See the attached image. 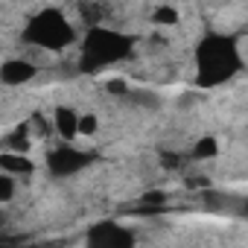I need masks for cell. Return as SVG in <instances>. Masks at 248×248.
<instances>
[{
  "mask_svg": "<svg viewBox=\"0 0 248 248\" xmlns=\"http://www.w3.org/2000/svg\"><path fill=\"white\" fill-rule=\"evenodd\" d=\"M242 41L210 35L199 47V82L204 85H222L242 67Z\"/></svg>",
  "mask_w": 248,
  "mask_h": 248,
  "instance_id": "6da1fadb",
  "label": "cell"
},
{
  "mask_svg": "<svg viewBox=\"0 0 248 248\" xmlns=\"http://www.w3.org/2000/svg\"><path fill=\"white\" fill-rule=\"evenodd\" d=\"M24 38L30 44H38L41 50H62V47L76 41V30L70 27V21L62 12L47 9V12H38V15L30 18V24L24 30Z\"/></svg>",
  "mask_w": 248,
  "mask_h": 248,
  "instance_id": "7a4b0ae2",
  "label": "cell"
},
{
  "mask_svg": "<svg viewBox=\"0 0 248 248\" xmlns=\"http://www.w3.org/2000/svg\"><path fill=\"white\" fill-rule=\"evenodd\" d=\"M132 50V41L120 32H111V30H91L88 38H85V50H82V67H105V64H114L120 59H126Z\"/></svg>",
  "mask_w": 248,
  "mask_h": 248,
  "instance_id": "3957f363",
  "label": "cell"
},
{
  "mask_svg": "<svg viewBox=\"0 0 248 248\" xmlns=\"http://www.w3.org/2000/svg\"><path fill=\"white\" fill-rule=\"evenodd\" d=\"M91 164V155L88 152H79L73 149L70 143H62L59 149H53L47 155V167L56 178H67V175H76L79 170H85Z\"/></svg>",
  "mask_w": 248,
  "mask_h": 248,
  "instance_id": "277c9868",
  "label": "cell"
},
{
  "mask_svg": "<svg viewBox=\"0 0 248 248\" xmlns=\"http://www.w3.org/2000/svg\"><path fill=\"white\" fill-rule=\"evenodd\" d=\"M85 242H88V245L123 248V245H132V242H135V233L126 231L123 225H114V222H99V225H93V228L85 233Z\"/></svg>",
  "mask_w": 248,
  "mask_h": 248,
  "instance_id": "5b68a950",
  "label": "cell"
},
{
  "mask_svg": "<svg viewBox=\"0 0 248 248\" xmlns=\"http://www.w3.org/2000/svg\"><path fill=\"white\" fill-rule=\"evenodd\" d=\"M38 76V67L27 59H9L0 64V82L3 85H27Z\"/></svg>",
  "mask_w": 248,
  "mask_h": 248,
  "instance_id": "8992f818",
  "label": "cell"
},
{
  "mask_svg": "<svg viewBox=\"0 0 248 248\" xmlns=\"http://www.w3.org/2000/svg\"><path fill=\"white\" fill-rule=\"evenodd\" d=\"M53 132L64 140V143H70V140H76L79 138V114L70 108V105H59L56 111H53Z\"/></svg>",
  "mask_w": 248,
  "mask_h": 248,
  "instance_id": "52a82bcc",
  "label": "cell"
},
{
  "mask_svg": "<svg viewBox=\"0 0 248 248\" xmlns=\"http://www.w3.org/2000/svg\"><path fill=\"white\" fill-rule=\"evenodd\" d=\"M0 172H6L12 178H24V175H32L35 172V164L27 158V152H3L0 155Z\"/></svg>",
  "mask_w": 248,
  "mask_h": 248,
  "instance_id": "ba28073f",
  "label": "cell"
},
{
  "mask_svg": "<svg viewBox=\"0 0 248 248\" xmlns=\"http://www.w3.org/2000/svg\"><path fill=\"white\" fill-rule=\"evenodd\" d=\"M3 146H6L9 152H30V146H32V135H30V129H27V123H24V126H18L15 132H9V135L3 138Z\"/></svg>",
  "mask_w": 248,
  "mask_h": 248,
  "instance_id": "9c48e42d",
  "label": "cell"
},
{
  "mask_svg": "<svg viewBox=\"0 0 248 248\" xmlns=\"http://www.w3.org/2000/svg\"><path fill=\"white\" fill-rule=\"evenodd\" d=\"M219 155V140L216 138H199L193 146V158L196 161H213Z\"/></svg>",
  "mask_w": 248,
  "mask_h": 248,
  "instance_id": "30bf717a",
  "label": "cell"
},
{
  "mask_svg": "<svg viewBox=\"0 0 248 248\" xmlns=\"http://www.w3.org/2000/svg\"><path fill=\"white\" fill-rule=\"evenodd\" d=\"M27 129H30V135H32V140L38 138V140H44L50 132H53V123L44 117V114H32L30 120H27Z\"/></svg>",
  "mask_w": 248,
  "mask_h": 248,
  "instance_id": "8fae6325",
  "label": "cell"
},
{
  "mask_svg": "<svg viewBox=\"0 0 248 248\" xmlns=\"http://www.w3.org/2000/svg\"><path fill=\"white\" fill-rule=\"evenodd\" d=\"M152 24L155 27H175L178 24V9H172V6H155Z\"/></svg>",
  "mask_w": 248,
  "mask_h": 248,
  "instance_id": "7c38bea8",
  "label": "cell"
},
{
  "mask_svg": "<svg viewBox=\"0 0 248 248\" xmlns=\"http://www.w3.org/2000/svg\"><path fill=\"white\" fill-rule=\"evenodd\" d=\"M79 135L82 138H93L96 132H99V120L93 117V114H79Z\"/></svg>",
  "mask_w": 248,
  "mask_h": 248,
  "instance_id": "4fadbf2b",
  "label": "cell"
},
{
  "mask_svg": "<svg viewBox=\"0 0 248 248\" xmlns=\"http://www.w3.org/2000/svg\"><path fill=\"white\" fill-rule=\"evenodd\" d=\"M12 196H15V178L6 175V172H0V204L9 202Z\"/></svg>",
  "mask_w": 248,
  "mask_h": 248,
  "instance_id": "5bb4252c",
  "label": "cell"
},
{
  "mask_svg": "<svg viewBox=\"0 0 248 248\" xmlns=\"http://www.w3.org/2000/svg\"><path fill=\"white\" fill-rule=\"evenodd\" d=\"M105 91H108V93H114V96H129V91H132V88L123 82V79H108V82H105Z\"/></svg>",
  "mask_w": 248,
  "mask_h": 248,
  "instance_id": "9a60e30c",
  "label": "cell"
}]
</instances>
